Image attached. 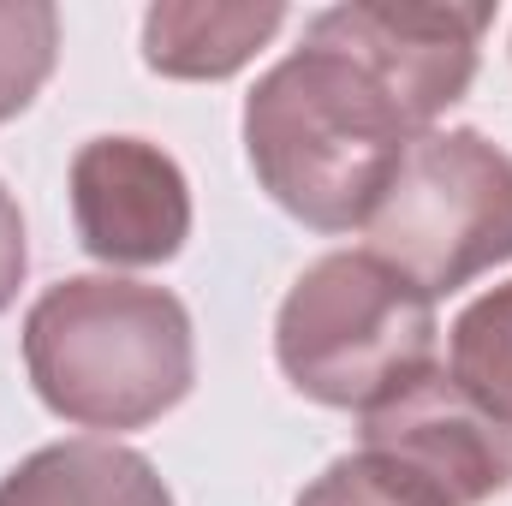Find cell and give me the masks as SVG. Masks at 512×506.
I'll use <instances>...</instances> for the list:
<instances>
[{"label": "cell", "instance_id": "13", "mask_svg": "<svg viewBox=\"0 0 512 506\" xmlns=\"http://www.w3.org/2000/svg\"><path fill=\"white\" fill-rule=\"evenodd\" d=\"M24 268H30L24 215H18V197L0 185V310H12V298H18V286H24Z\"/></svg>", "mask_w": 512, "mask_h": 506}, {"label": "cell", "instance_id": "6", "mask_svg": "<svg viewBox=\"0 0 512 506\" xmlns=\"http://www.w3.org/2000/svg\"><path fill=\"white\" fill-rule=\"evenodd\" d=\"M489 24H495L489 6H411V0H352L310 18V30L352 48L382 78L417 131H435L453 102H465Z\"/></svg>", "mask_w": 512, "mask_h": 506}, {"label": "cell", "instance_id": "2", "mask_svg": "<svg viewBox=\"0 0 512 506\" xmlns=\"http://www.w3.org/2000/svg\"><path fill=\"white\" fill-rule=\"evenodd\" d=\"M24 370L36 399L78 429H149L197 381L191 310L167 286L72 274L24 310Z\"/></svg>", "mask_w": 512, "mask_h": 506}, {"label": "cell", "instance_id": "5", "mask_svg": "<svg viewBox=\"0 0 512 506\" xmlns=\"http://www.w3.org/2000/svg\"><path fill=\"white\" fill-rule=\"evenodd\" d=\"M358 435L364 453L429 489L441 506H483L512 489V429L447 370H423L358 411Z\"/></svg>", "mask_w": 512, "mask_h": 506}, {"label": "cell", "instance_id": "4", "mask_svg": "<svg viewBox=\"0 0 512 506\" xmlns=\"http://www.w3.org/2000/svg\"><path fill=\"white\" fill-rule=\"evenodd\" d=\"M364 251L429 298L512 262V155L483 131H423L364 221Z\"/></svg>", "mask_w": 512, "mask_h": 506}, {"label": "cell", "instance_id": "12", "mask_svg": "<svg viewBox=\"0 0 512 506\" xmlns=\"http://www.w3.org/2000/svg\"><path fill=\"white\" fill-rule=\"evenodd\" d=\"M292 506H441V501L358 447V453H340Z\"/></svg>", "mask_w": 512, "mask_h": 506}, {"label": "cell", "instance_id": "9", "mask_svg": "<svg viewBox=\"0 0 512 506\" xmlns=\"http://www.w3.org/2000/svg\"><path fill=\"white\" fill-rule=\"evenodd\" d=\"M286 24V6H209V0H161L143 12V66L185 84H215L251 66Z\"/></svg>", "mask_w": 512, "mask_h": 506}, {"label": "cell", "instance_id": "8", "mask_svg": "<svg viewBox=\"0 0 512 506\" xmlns=\"http://www.w3.org/2000/svg\"><path fill=\"white\" fill-rule=\"evenodd\" d=\"M0 506H173L161 471L120 441H48L0 477Z\"/></svg>", "mask_w": 512, "mask_h": 506}, {"label": "cell", "instance_id": "10", "mask_svg": "<svg viewBox=\"0 0 512 506\" xmlns=\"http://www.w3.org/2000/svg\"><path fill=\"white\" fill-rule=\"evenodd\" d=\"M447 376L512 429V280L471 298L447 334Z\"/></svg>", "mask_w": 512, "mask_h": 506}, {"label": "cell", "instance_id": "1", "mask_svg": "<svg viewBox=\"0 0 512 506\" xmlns=\"http://www.w3.org/2000/svg\"><path fill=\"white\" fill-rule=\"evenodd\" d=\"M417 137L423 131L382 78L310 24L304 48L268 66L245 96V161L256 185L316 233L364 227Z\"/></svg>", "mask_w": 512, "mask_h": 506}, {"label": "cell", "instance_id": "7", "mask_svg": "<svg viewBox=\"0 0 512 506\" xmlns=\"http://www.w3.org/2000/svg\"><path fill=\"white\" fill-rule=\"evenodd\" d=\"M66 185L78 245L108 268H161L191 239L185 167L149 137H90Z\"/></svg>", "mask_w": 512, "mask_h": 506}, {"label": "cell", "instance_id": "11", "mask_svg": "<svg viewBox=\"0 0 512 506\" xmlns=\"http://www.w3.org/2000/svg\"><path fill=\"white\" fill-rule=\"evenodd\" d=\"M60 60V12L48 0H0V126L18 120Z\"/></svg>", "mask_w": 512, "mask_h": 506}, {"label": "cell", "instance_id": "3", "mask_svg": "<svg viewBox=\"0 0 512 506\" xmlns=\"http://www.w3.org/2000/svg\"><path fill=\"white\" fill-rule=\"evenodd\" d=\"M435 298L370 251L316 256L274 316L280 376L328 411H370L435 370Z\"/></svg>", "mask_w": 512, "mask_h": 506}]
</instances>
